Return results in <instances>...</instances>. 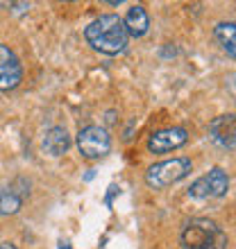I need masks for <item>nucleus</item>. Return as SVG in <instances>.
Segmentation results:
<instances>
[{
  "mask_svg": "<svg viewBox=\"0 0 236 249\" xmlns=\"http://www.w3.org/2000/svg\"><path fill=\"white\" fill-rule=\"evenodd\" d=\"M230 188V177L223 168H211L209 175H204L189 188L193 199H209V197H223Z\"/></svg>",
  "mask_w": 236,
  "mask_h": 249,
  "instance_id": "obj_5",
  "label": "nucleus"
},
{
  "mask_svg": "<svg viewBox=\"0 0 236 249\" xmlns=\"http://www.w3.org/2000/svg\"><path fill=\"white\" fill-rule=\"evenodd\" d=\"M71 147V136L64 127H53V129L46 131L43 136V150L50 154V157H61L66 154V150Z\"/></svg>",
  "mask_w": 236,
  "mask_h": 249,
  "instance_id": "obj_10",
  "label": "nucleus"
},
{
  "mask_svg": "<svg viewBox=\"0 0 236 249\" xmlns=\"http://www.w3.org/2000/svg\"><path fill=\"white\" fill-rule=\"evenodd\" d=\"M209 138L218 147L232 150L236 147V116L234 113H225L218 116L209 123Z\"/></svg>",
  "mask_w": 236,
  "mask_h": 249,
  "instance_id": "obj_8",
  "label": "nucleus"
},
{
  "mask_svg": "<svg viewBox=\"0 0 236 249\" xmlns=\"http://www.w3.org/2000/svg\"><path fill=\"white\" fill-rule=\"evenodd\" d=\"M191 159H184V157H177L171 159V161H161V163H155L148 168L145 172V184L150 186L155 190H161V188H168V186L182 181L191 175Z\"/></svg>",
  "mask_w": 236,
  "mask_h": 249,
  "instance_id": "obj_3",
  "label": "nucleus"
},
{
  "mask_svg": "<svg viewBox=\"0 0 236 249\" xmlns=\"http://www.w3.org/2000/svg\"><path fill=\"white\" fill-rule=\"evenodd\" d=\"M123 23H125L127 34H130V36H134V39H141V36L148 32V27H150L148 12H145L141 5H132L130 9H127V14H125Z\"/></svg>",
  "mask_w": 236,
  "mask_h": 249,
  "instance_id": "obj_9",
  "label": "nucleus"
},
{
  "mask_svg": "<svg viewBox=\"0 0 236 249\" xmlns=\"http://www.w3.org/2000/svg\"><path fill=\"white\" fill-rule=\"evenodd\" d=\"M20 195H16L12 188H0V215H14L20 211Z\"/></svg>",
  "mask_w": 236,
  "mask_h": 249,
  "instance_id": "obj_12",
  "label": "nucleus"
},
{
  "mask_svg": "<svg viewBox=\"0 0 236 249\" xmlns=\"http://www.w3.org/2000/svg\"><path fill=\"white\" fill-rule=\"evenodd\" d=\"M86 41L93 50L102 54H120L127 48L130 34L125 30V23L118 14H102L100 18L91 20L84 32Z\"/></svg>",
  "mask_w": 236,
  "mask_h": 249,
  "instance_id": "obj_1",
  "label": "nucleus"
},
{
  "mask_svg": "<svg viewBox=\"0 0 236 249\" xmlns=\"http://www.w3.org/2000/svg\"><path fill=\"white\" fill-rule=\"evenodd\" d=\"M189 141V131L184 127H166V129L155 131L148 141V150L152 154H166V152L179 150Z\"/></svg>",
  "mask_w": 236,
  "mask_h": 249,
  "instance_id": "obj_6",
  "label": "nucleus"
},
{
  "mask_svg": "<svg viewBox=\"0 0 236 249\" xmlns=\"http://www.w3.org/2000/svg\"><path fill=\"white\" fill-rule=\"evenodd\" d=\"M184 249H227V233L209 217H193L182 229Z\"/></svg>",
  "mask_w": 236,
  "mask_h": 249,
  "instance_id": "obj_2",
  "label": "nucleus"
},
{
  "mask_svg": "<svg viewBox=\"0 0 236 249\" xmlns=\"http://www.w3.org/2000/svg\"><path fill=\"white\" fill-rule=\"evenodd\" d=\"M23 79V66L19 57L0 43V91H14Z\"/></svg>",
  "mask_w": 236,
  "mask_h": 249,
  "instance_id": "obj_7",
  "label": "nucleus"
},
{
  "mask_svg": "<svg viewBox=\"0 0 236 249\" xmlns=\"http://www.w3.org/2000/svg\"><path fill=\"white\" fill-rule=\"evenodd\" d=\"M214 34H216V41L220 43V48L232 59H236V23H218Z\"/></svg>",
  "mask_w": 236,
  "mask_h": 249,
  "instance_id": "obj_11",
  "label": "nucleus"
},
{
  "mask_svg": "<svg viewBox=\"0 0 236 249\" xmlns=\"http://www.w3.org/2000/svg\"><path fill=\"white\" fill-rule=\"evenodd\" d=\"M0 249H19L16 245H9V243H0Z\"/></svg>",
  "mask_w": 236,
  "mask_h": 249,
  "instance_id": "obj_13",
  "label": "nucleus"
},
{
  "mask_svg": "<svg viewBox=\"0 0 236 249\" xmlns=\"http://www.w3.org/2000/svg\"><path fill=\"white\" fill-rule=\"evenodd\" d=\"M78 147L79 154L86 159H102L105 154H109L112 141L107 134L105 127L100 124H89L78 134Z\"/></svg>",
  "mask_w": 236,
  "mask_h": 249,
  "instance_id": "obj_4",
  "label": "nucleus"
}]
</instances>
